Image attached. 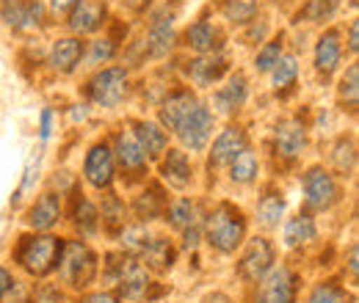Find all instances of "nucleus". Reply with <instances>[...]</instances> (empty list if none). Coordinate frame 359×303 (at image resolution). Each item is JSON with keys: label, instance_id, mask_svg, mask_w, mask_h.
<instances>
[{"label": "nucleus", "instance_id": "f257e3e1", "mask_svg": "<svg viewBox=\"0 0 359 303\" xmlns=\"http://www.w3.org/2000/svg\"><path fill=\"white\" fill-rule=\"evenodd\" d=\"M61 251H64L61 237L50 232H36V234H22L11 248V257L31 279H47L50 273H55Z\"/></svg>", "mask_w": 359, "mask_h": 303}, {"label": "nucleus", "instance_id": "f03ea898", "mask_svg": "<svg viewBox=\"0 0 359 303\" xmlns=\"http://www.w3.org/2000/svg\"><path fill=\"white\" fill-rule=\"evenodd\" d=\"M202 237L213 251L235 254L246 237V218L235 204L219 202L202 220Z\"/></svg>", "mask_w": 359, "mask_h": 303}, {"label": "nucleus", "instance_id": "7ed1b4c3", "mask_svg": "<svg viewBox=\"0 0 359 303\" xmlns=\"http://www.w3.org/2000/svg\"><path fill=\"white\" fill-rule=\"evenodd\" d=\"M55 270L67 287L86 290L97 279V254L83 240H69V243H64V251H61V260H58Z\"/></svg>", "mask_w": 359, "mask_h": 303}, {"label": "nucleus", "instance_id": "20e7f679", "mask_svg": "<svg viewBox=\"0 0 359 303\" xmlns=\"http://www.w3.org/2000/svg\"><path fill=\"white\" fill-rule=\"evenodd\" d=\"M108 279L119 287V295L128 301H141L147 298L152 281H149V270L141 265L133 254H108Z\"/></svg>", "mask_w": 359, "mask_h": 303}, {"label": "nucleus", "instance_id": "39448f33", "mask_svg": "<svg viewBox=\"0 0 359 303\" xmlns=\"http://www.w3.org/2000/svg\"><path fill=\"white\" fill-rule=\"evenodd\" d=\"M130 94V72L125 66L100 69L86 86V97L97 108H116Z\"/></svg>", "mask_w": 359, "mask_h": 303}, {"label": "nucleus", "instance_id": "423d86ee", "mask_svg": "<svg viewBox=\"0 0 359 303\" xmlns=\"http://www.w3.org/2000/svg\"><path fill=\"white\" fill-rule=\"evenodd\" d=\"M302 190H304V207L323 213L332 210L340 202V185L334 179V174L323 166H313L302 176Z\"/></svg>", "mask_w": 359, "mask_h": 303}, {"label": "nucleus", "instance_id": "0eeeda50", "mask_svg": "<svg viewBox=\"0 0 359 303\" xmlns=\"http://www.w3.org/2000/svg\"><path fill=\"white\" fill-rule=\"evenodd\" d=\"M299 298V276L287 265H273L257 281V293L252 303H296Z\"/></svg>", "mask_w": 359, "mask_h": 303}, {"label": "nucleus", "instance_id": "6e6552de", "mask_svg": "<svg viewBox=\"0 0 359 303\" xmlns=\"http://www.w3.org/2000/svg\"><path fill=\"white\" fill-rule=\"evenodd\" d=\"M213 127H216V113L205 102H199V108L175 130L182 143V152H202L213 138Z\"/></svg>", "mask_w": 359, "mask_h": 303}, {"label": "nucleus", "instance_id": "1a4fd4ad", "mask_svg": "<svg viewBox=\"0 0 359 303\" xmlns=\"http://www.w3.org/2000/svg\"><path fill=\"white\" fill-rule=\"evenodd\" d=\"M83 179L97 190H111V185L116 179V160H114V149L108 141H97L86 152Z\"/></svg>", "mask_w": 359, "mask_h": 303}, {"label": "nucleus", "instance_id": "9d476101", "mask_svg": "<svg viewBox=\"0 0 359 303\" xmlns=\"http://www.w3.org/2000/svg\"><path fill=\"white\" fill-rule=\"evenodd\" d=\"M273 246L266 237H252L241 254V262H238V276L246 281V284H257L271 267H273Z\"/></svg>", "mask_w": 359, "mask_h": 303}, {"label": "nucleus", "instance_id": "9b49d317", "mask_svg": "<svg viewBox=\"0 0 359 303\" xmlns=\"http://www.w3.org/2000/svg\"><path fill=\"white\" fill-rule=\"evenodd\" d=\"M114 160H116V166L122 169V176L128 174V179H135V176H144L147 169H149V160H147V155L141 152V146H138V141H135V135L130 130H122L114 135Z\"/></svg>", "mask_w": 359, "mask_h": 303}, {"label": "nucleus", "instance_id": "f8f14e48", "mask_svg": "<svg viewBox=\"0 0 359 303\" xmlns=\"http://www.w3.org/2000/svg\"><path fill=\"white\" fill-rule=\"evenodd\" d=\"M199 108V97L191 91V88H175L163 102H161V111H158V116H161V127L166 132H175Z\"/></svg>", "mask_w": 359, "mask_h": 303}, {"label": "nucleus", "instance_id": "ddd939ff", "mask_svg": "<svg viewBox=\"0 0 359 303\" xmlns=\"http://www.w3.org/2000/svg\"><path fill=\"white\" fill-rule=\"evenodd\" d=\"M304 146H307V127L299 119H285V122L276 125V130H273V155L279 160L290 163V160L302 157Z\"/></svg>", "mask_w": 359, "mask_h": 303}, {"label": "nucleus", "instance_id": "4468645a", "mask_svg": "<svg viewBox=\"0 0 359 303\" xmlns=\"http://www.w3.org/2000/svg\"><path fill=\"white\" fill-rule=\"evenodd\" d=\"M249 146V135L243 132V127H226L222 130V135L213 141L210 152H208V160H210V169H222V166H229L243 149Z\"/></svg>", "mask_w": 359, "mask_h": 303}, {"label": "nucleus", "instance_id": "2eb2a0df", "mask_svg": "<svg viewBox=\"0 0 359 303\" xmlns=\"http://www.w3.org/2000/svg\"><path fill=\"white\" fill-rule=\"evenodd\" d=\"M249 99V80L243 72H235L226 78V83L213 94V113H224L232 116L238 113Z\"/></svg>", "mask_w": 359, "mask_h": 303}, {"label": "nucleus", "instance_id": "dca6fc26", "mask_svg": "<svg viewBox=\"0 0 359 303\" xmlns=\"http://www.w3.org/2000/svg\"><path fill=\"white\" fill-rule=\"evenodd\" d=\"M175 20H172V14L163 8V11H158L155 17H152V22H149V34H147V55L149 58H163V55H169L172 50H175Z\"/></svg>", "mask_w": 359, "mask_h": 303}, {"label": "nucleus", "instance_id": "f3484780", "mask_svg": "<svg viewBox=\"0 0 359 303\" xmlns=\"http://www.w3.org/2000/svg\"><path fill=\"white\" fill-rule=\"evenodd\" d=\"M86 55V44L81 42L78 36H64V39H55L50 47V55H47V64L58 72V75H72L78 69V64L83 61Z\"/></svg>", "mask_w": 359, "mask_h": 303}, {"label": "nucleus", "instance_id": "a211bd4d", "mask_svg": "<svg viewBox=\"0 0 359 303\" xmlns=\"http://www.w3.org/2000/svg\"><path fill=\"white\" fill-rule=\"evenodd\" d=\"M226 72V61L219 52H210V55H199L194 61L185 64V78L191 80V86L196 88H208L213 83H219Z\"/></svg>", "mask_w": 359, "mask_h": 303}, {"label": "nucleus", "instance_id": "6ab92c4d", "mask_svg": "<svg viewBox=\"0 0 359 303\" xmlns=\"http://www.w3.org/2000/svg\"><path fill=\"white\" fill-rule=\"evenodd\" d=\"M343 61V42H340V31L329 28L320 34V39L315 44V69L323 78H332L340 69Z\"/></svg>", "mask_w": 359, "mask_h": 303}, {"label": "nucleus", "instance_id": "aec40b11", "mask_svg": "<svg viewBox=\"0 0 359 303\" xmlns=\"http://www.w3.org/2000/svg\"><path fill=\"white\" fill-rule=\"evenodd\" d=\"M161 179L175 190H185L191 185V179H194V166H191L188 152L166 149L163 157H161Z\"/></svg>", "mask_w": 359, "mask_h": 303}, {"label": "nucleus", "instance_id": "412c9836", "mask_svg": "<svg viewBox=\"0 0 359 303\" xmlns=\"http://www.w3.org/2000/svg\"><path fill=\"white\" fill-rule=\"evenodd\" d=\"M130 132L135 135L141 152L147 155V160H161L163 152L169 149V132L163 130L158 122H147V119H138L130 125Z\"/></svg>", "mask_w": 359, "mask_h": 303}, {"label": "nucleus", "instance_id": "4be33fe9", "mask_svg": "<svg viewBox=\"0 0 359 303\" xmlns=\"http://www.w3.org/2000/svg\"><path fill=\"white\" fill-rule=\"evenodd\" d=\"M61 216H64L61 196L53 193V190H47V193H42V196L31 204V210H28V216H25V223H28L34 232H50V229L61 220Z\"/></svg>", "mask_w": 359, "mask_h": 303}, {"label": "nucleus", "instance_id": "5701e85b", "mask_svg": "<svg viewBox=\"0 0 359 303\" xmlns=\"http://www.w3.org/2000/svg\"><path fill=\"white\" fill-rule=\"evenodd\" d=\"M108 20V8L105 3L100 0H81L72 11H69V28L75 36H83V34H94L105 25Z\"/></svg>", "mask_w": 359, "mask_h": 303}, {"label": "nucleus", "instance_id": "b1692460", "mask_svg": "<svg viewBox=\"0 0 359 303\" xmlns=\"http://www.w3.org/2000/svg\"><path fill=\"white\" fill-rule=\"evenodd\" d=\"M141 265L147 267V270H158V273H166V270H172L175 267V260H177V248L172 246V240H166V237H149L144 246H141V251L135 254Z\"/></svg>", "mask_w": 359, "mask_h": 303}, {"label": "nucleus", "instance_id": "393cba45", "mask_svg": "<svg viewBox=\"0 0 359 303\" xmlns=\"http://www.w3.org/2000/svg\"><path fill=\"white\" fill-rule=\"evenodd\" d=\"M3 20L14 31H39L42 28V3L36 0H17L14 6H3Z\"/></svg>", "mask_w": 359, "mask_h": 303}, {"label": "nucleus", "instance_id": "a878e982", "mask_svg": "<svg viewBox=\"0 0 359 303\" xmlns=\"http://www.w3.org/2000/svg\"><path fill=\"white\" fill-rule=\"evenodd\" d=\"M185 44L199 52V55H210V52H219L222 50V31L208 22V20H196L188 31H185Z\"/></svg>", "mask_w": 359, "mask_h": 303}, {"label": "nucleus", "instance_id": "bb28decb", "mask_svg": "<svg viewBox=\"0 0 359 303\" xmlns=\"http://www.w3.org/2000/svg\"><path fill=\"white\" fill-rule=\"evenodd\" d=\"M169 207V199H166V190L158 185V182H149L147 190L141 196H135L133 202V213L141 223H149L155 218H161Z\"/></svg>", "mask_w": 359, "mask_h": 303}, {"label": "nucleus", "instance_id": "cd10ccee", "mask_svg": "<svg viewBox=\"0 0 359 303\" xmlns=\"http://www.w3.org/2000/svg\"><path fill=\"white\" fill-rule=\"evenodd\" d=\"M315 237H318V223H315V218L310 216V213L293 216L285 223V229H282V243H285L287 248L307 246V243H313Z\"/></svg>", "mask_w": 359, "mask_h": 303}, {"label": "nucleus", "instance_id": "c85d7f7f", "mask_svg": "<svg viewBox=\"0 0 359 303\" xmlns=\"http://www.w3.org/2000/svg\"><path fill=\"white\" fill-rule=\"evenodd\" d=\"M257 174H260V157L249 146L229 163V179L235 185H252L257 179Z\"/></svg>", "mask_w": 359, "mask_h": 303}, {"label": "nucleus", "instance_id": "c756f323", "mask_svg": "<svg viewBox=\"0 0 359 303\" xmlns=\"http://www.w3.org/2000/svg\"><path fill=\"white\" fill-rule=\"evenodd\" d=\"M166 220L180 229V232H185V229H191V226H196L199 223V210H196V202L194 199H177V202H172L169 207H166Z\"/></svg>", "mask_w": 359, "mask_h": 303}, {"label": "nucleus", "instance_id": "7c9ffc66", "mask_svg": "<svg viewBox=\"0 0 359 303\" xmlns=\"http://www.w3.org/2000/svg\"><path fill=\"white\" fill-rule=\"evenodd\" d=\"M296 83H299V64L293 55H282L279 64L271 69V86L276 94H287Z\"/></svg>", "mask_w": 359, "mask_h": 303}, {"label": "nucleus", "instance_id": "2f4dec72", "mask_svg": "<svg viewBox=\"0 0 359 303\" xmlns=\"http://www.w3.org/2000/svg\"><path fill=\"white\" fill-rule=\"evenodd\" d=\"M282 216H285V196L276 193V190L266 193V196L260 199V204H257V223H260L263 229H276Z\"/></svg>", "mask_w": 359, "mask_h": 303}, {"label": "nucleus", "instance_id": "473e14b6", "mask_svg": "<svg viewBox=\"0 0 359 303\" xmlns=\"http://www.w3.org/2000/svg\"><path fill=\"white\" fill-rule=\"evenodd\" d=\"M337 14V0H307L296 11V22H329Z\"/></svg>", "mask_w": 359, "mask_h": 303}, {"label": "nucleus", "instance_id": "72a5a7b5", "mask_svg": "<svg viewBox=\"0 0 359 303\" xmlns=\"http://www.w3.org/2000/svg\"><path fill=\"white\" fill-rule=\"evenodd\" d=\"M72 223H75V229L81 234H94L100 229V213H97V207L91 204L89 199H83V193H81V199H75Z\"/></svg>", "mask_w": 359, "mask_h": 303}, {"label": "nucleus", "instance_id": "f704fd0d", "mask_svg": "<svg viewBox=\"0 0 359 303\" xmlns=\"http://www.w3.org/2000/svg\"><path fill=\"white\" fill-rule=\"evenodd\" d=\"M222 14L232 25H249L257 17V0H222Z\"/></svg>", "mask_w": 359, "mask_h": 303}, {"label": "nucleus", "instance_id": "c9c22d12", "mask_svg": "<svg viewBox=\"0 0 359 303\" xmlns=\"http://www.w3.org/2000/svg\"><path fill=\"white\" fill-rule=\"evenodd\" d=\"M337 97H340V102H343L348 111H357V105H359V64H351V66L343 72V78H340V83H337Z\"/></svg>", "mask_w": 359, "mask_h": 303}, {"label": "nucleus", "instance_id": "e433bc0d", "mask_svg": "<svg viewBox=\"0 0 359 303\" xmlns=\"http://www.w3.org/2000/svg\"><path fill=\"white\" fill-rule=\"evenodd\" d=\"M100 220L108 226V232H119V229H125V220H128V210H125V204L108 190V196H105V202H102V213H100Z\"/></svg>", "mask_w": 359, "mask_h": 303}, {"label": "nucleus", "instance_id": "4c0bfd02", "mask_svg": "<svg viewBox=\"0 0 359 303\" xmlns=\"http://www.w3.org/2000/svg\"><path fill=\"white\" fill-rule=\"evenodd\" d=\"M334 169L340 176H351L354 169H357V146L351 138H340L337 146H334Z\"/></svg>", "mask_w": 359, "mask_h": 303}, {"label": "nucleus", "instance_id": "58836bf2", "mask_svg": "<svg viewBox=\"0 0 359 303\" xmlns=\"http://www.w3.org/2000/svg\"><path fill=\"white\" fill-rule=\"evenodd\" d=\"M304 303H348V293L337 281H320L310 290Z\"/></svg>", "mask_w": 359, "mask_h": 303}, {"label": "nucleus", "instance_id": "ea45409f", "mask_svg": "<svg viewBox=\"0 0 359 303\" xmlns=\"http://www.w3.org/2000/svg\"><path fill=\"white\" fill-rule=\"evenodd\" d=\"M285 55V42H282V36L279 39H271L260 47V52H257V58H255V66H257V72H263V75H269L271 69L279 64V58Z\"/></svg>", "mask_w": 359, "mask_h": 303}, {"label": "nucleus", "instance_id": "a19ab883", "mask_svg": "<svg viewBox=\"0 0 359 303\" xmlns=\"http://www.w3.org/2000/svg\"><path fill=\"white\" fill-rule=\"evenodd\" d=\"M114 55H116V42L114 39H97V42H91L89 64H108Z\"/></svg>", "mask_w": 359, "mask_h": 303}, {"label": "nucleus", "instance_id": "79ce46f5", "mask_svg": "<svg viewBox=\"0 0 359 303\" xmlns=\"http://www.w3.org/2000/svg\"><path fill=\"white\" fill-rule=\"evenodd\" d=\"M75 303H119V298H116L114 293L102 290V293H86L83 298H78Z\"/></svg>", "mask_w": 359, "mask_h": 303}, {"label": "nucleus", "instance_id": "37998d69", "mask_svg": "<svg viewBox=\"0 0 359 303\" xmlns=\"http://www.w3.org/2000/svg\"><path fill=\"white\" fill-rule=\"evenodd\" d=\"M81 0H50V11L55 17H69V11L78 6Z\"/></svg>", "mask_w": 359, "mask_h": 303}, {"label": "nucleus", "instance_id": "c03bdc74", "mask_svg": "<svg viewBox=\"0 0 359 303\" xmlns=\"http://www.w3.org/2000/svg\"><path fill=\"white\" fill-rule=\"evenodd\" d=\"M50 135H53V108H45L39 116V138L50 141Z\"/></svg>", "mask_w": 359, "mask_h": 303}, {"label": "nucleus", "instance_id": "a18cd8bd", "mask_svg": "<svg viewBox=\"0 0 359 303\" xmlns=\"http://www.w3.org/2000/svg\"><path fill=\"white\" fill-rule=\"evenodd\" d=\"M14 284H17V279H14L6 267H0V303H6V298H8V293H11Z\"/></svg>", "mask_w": 359, "mask_h": 303}, {"label": "nucleus", "instance_id": "49530a36", "mask_svg": "<svg viewBox=\"0 0 359 303\" xmlns=\"http://www.w3.org/2000/svg\"><path fill=\"white\" fill-rule=\"evenodd\" d=\"M348 50H351V52H357L359 50V22L357 20L348 25Z\"/></svg>", "mask_w": 359, "mask_h": 303}, {"label": "nucleus", "instance_id": "de8ad7c7", "mask_svg": "<svg viewBox=\"0 0 359 303\" xmlns=\"http://www.w3.org/2000/svg\"><path fill=\"white\" fill-rule=\"evenodd\" d=\"M348 270H351V279L357 281V246H351L348 251Z\"/></svg>", "mask_w": 359, "mask_h": 303}, {"label": "nucleus", "instance_id": "09e8293b", "mask_svg": "<svg viewBox=\"0 0 359 303\" xmlns=\"http://www.w3.org/2000/svg\"><path fill=\"white\" fill-rule=\"evenodd\" d=\"M205 303H232V301L226 298L224 293H213V295H208V298H205Z\"/></svg>", "mask_w": 359, "mask_h": 303}, {"label": "nucleus", "instance_id": "8fccbe9b", "mask_svg": "<svg viewBox=\"0 0 359 303\" xmlns=\"http://www.w3.org/2000/svg\"><path fill=\"white\" fill-rule=\"evenodd\" d=\"M149 3H152V0H130V6H133V8H147Z\"/></svg>", "mask_w": 359, "mask_h": 303}, {"label": "nucleus", "instance_id": "3c124183", "mask_svg": "<svg viewBox=\"0 0 359 303\" xmlns=\"http://www.w3.org/2000/svg\"><path fill=\"white\" fill-rule=\"evenodd\" d=\"M348 3H351V6H357V3H359V0H348Z\"/></svg>", "mask_w": 359, "mask_h": 303}, {"label": "nucleus", "instance_id": "603ef678", "mask_svg": "<svg viewBox=\"0 0 359 303\" xmlns=\"http://www.w3.org/2000/svg\"><path fill=\"white\" fill-rule=\"evenodd\" d=\"M273 3H282V0H273Z\"/></svg>", "mask_w": 359, "mask_h": 303}]
</instances>
